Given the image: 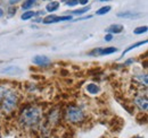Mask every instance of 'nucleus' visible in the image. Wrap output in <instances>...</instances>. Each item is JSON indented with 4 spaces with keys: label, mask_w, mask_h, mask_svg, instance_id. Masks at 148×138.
Wrapping results in <instances>:
<instances>
[{
    "label": "nucleus",
    "mask_w": 148,
    "mask_h": 138,
    "mask_svg": "<svg viewBox=\"0 0 148 138\" xmlns=\"http://www.w3.org/2000/svg\"><path fill=\"white\" fill-rule=\"evenodd\" d=\"M6 91H7V88L3 86H0V102L2 101V99H3V96H5V93H6Z\"/></svg>",
    "instance_id": "a211bd4d"
},
{
    "label": "nucleus",
    "mask_w": 148,
    "mask_h": 138,
    "mask_svg": "<svg viewBox=\"0 0 148 138\" xmlns=\"http://www.w3.org/2000/svg\"><path fill=\"white\" fill-rule=\"evenodd\" d=\"M66 119L73 123H79L84 119V113L81 109L76 106H70L66 110Z\"/></svg>",
    "instance_id": "7ed1b4c3"
},
{
    "label": "nucleus",
    "mask_w": 148,
    "mask_h": 138,
    "mask_svg": "<svg viewBox=\"0 0 148 138\" xmlns=\"http://www.w3.org/2000/svg\"><path fill=\"white\" fill-rule=\"evenodd\" d=\"M100 1H108V0H100Z\"/></svg>",
    "instance_id": "393cba45"
},
{
    "label": "nucleus",
    "mask_w": 148,
    "mask_h": 138,
    "mask_svg": "<svg viewBox=\"0 0 148 138\" xmlns=\"http://www.w3.org/2000/svg\"><path fill=\"white\" fill-rule=\"evenodd\" d=\"M34 16V13L33 12H31V10H29V12H25L23 15H22V19L23 20H29V19H31V18Z\"/></svg>",
    "instance_id": "f8f14e48"
},
{
    "label": "nucleus",
    "mask_w": 148,
    "mask_h": 138,
    "mask_svg": "<svg viewBox=\"0 0 148 138\" xmlns=\"http://www.w3.org/2000/svg\"><path fill=\"white\" fill-rule=\"evenodd\" d=\"M33 62L37 66H41V67H47V66H49L51 64L50 59L47 55H36L33 58Z\"/></svg>",
    "instance_id": "39448f33"
},
{
    "label": "nucleus",
    "mask_w": 148,
    "mask_h": 138,
    "mask_svg": "<svg viewBox=\"0 0 148 138\" xmlns=\"http://www.w3.org/2000/svg\"><path fill=\"white\" fill-rule=\"evenodd\" d=\"M111 10V6H106V7H101L100 9L97 10V15H104V14H107L108 12Z\"/></svg>",
    "instance_id": "ddd939ff"
},
{
    "label": "nucleus",
    "mask_w": 148,
    "mask_h": 138,
    "mask_svg": "<svg viewBox=\"0 0 148 138\" xmlns=\"http://www.w3.org/2000/svg\"><path fill=\"white\" fill-rule=\"evenodd\" d=\"M58 7H59V2H58V1H51V2H49V3L47 5L46 9H47V12L51 13V12L57 10V9H58Z\"/></svg>",
    "instance_id": "6e6552de"
},
{
    "label": "nucleus",
    "mask_w": 148,
    "mask_h": 138,
    "mask_svg": "<svg viewBox=\"0 0 148 138\" xmlns=\"http://www.w3.org/2000/svg\"><path fill=\"white\" fill-rule=\"evenodd\" d=\"M136 138H141V137H136Z\"/></svg>",
    "instance_id": "a878e982"
},
{
    "label": "nucleus",
    "mask_w": 148,
    "mask_h": 138,
    "mask_svg": "<svg viewBox=\"0 0 148 138\" xmlns=\"http://www.w3.org/2000/svg\"><path fill=\"white\" fill-rule=\"evenodd\" d=\"M77 3H79V0H70V1H66V5L70 6V7L75 6V5H77Z\"/></svg>",
    "instance_id": "aec40b11"
},
{
    "label": "nucleus",
    "mask_w": 148,
    "mask_h": 138,
    "mask_svg": "<svg viewBox=\"0 0 148 138\" xmlns=\"http://www.w3.org/2000/svg\"><path fill=\"white\" fill-rule=\"evenodd\" d=\"M119 16H120V17H134V16H137V15L130 14V13H121V14H119Z\"/></svg>",
    "instance_id": "6ab92c4d"
},
{
    "label": "nucleus",
    "mask_w": 148,
    "mask_h": 138,
    "mask_svg": "<svg viewBox=\"0 0 148 138\" xmlns=\"http://www.w3.org/2000/svg\"><path fill=\"white\" fill-rule=\"evenodd\" d=\"M16 105H17V95L13 91L7 89L2 99V105H1L2 111L6 113H9L16 108Z\"/></svg>",
    "instance_id": "f03ea898"
},
{
    "label": "nucleus",
    "mask_w": 148,
    "mask_h": 138,
    "mask_svg": "<svg viewBox=\"0 0 148 138\" xmlns=\"http://www.w3.org/2000/svg\"><path fill=\"white\" fill-rule=\"evenodd\" d=\"M146 43H147V41H140V42H138V43H134V44H132L131 47H129V48H128V49H127L125 51L123 52V54H125L127 52L131 51L132 49H136V48H138L139 45H143V44H146Z\"/></svg>",
    "instance_id": "9d476101"
},
{
    "label": "nucleus",
    "mask_w": 148,
    "mask_h": 138,
    "mask_svg": "<svg viewBox=\"0 0 148 138\" xmlns=\"http://www.w3.org/2000/svg\"><path fill=\"white\" fill-rule=\"evenodd\" d=\"M88 1H89V0H79V2H80L81 5H87Z\"/></svg>",
    "instance_id": "4be33fe9"
},
{
    "label": "nucleus",
    "mask_w": 148,
    "mask_h": 138,
    "mask_svg": "<svg viewBox=\"0 0 148 138\" xmlns=\"http://www.w3.org/2000/svg\"><path fill=\"white\" fill-rule=\"evenodd\" d=\"M1 15H2V10L0 9V16H1Z\"/></svg>",
    "instance_id": "b1692460"
},
{
    "label": "nucleus",
    "mask_w": 148,
    "mask_h": 138,
    "mask_svg": "<svg viewBox=\"0 0 148 138\" xmlns=\"http://www.w3.org/2000/svg\"><path fill=\"white\" fill-rule=\"evenodd\" d=\"M21 123L26 127L36 126L40 120V110L38 108H26L21 114Z\"/></svg>",
    "instance_id": "f257e3e1"
},
{
    "label": "nucleus",
    "mask_w": 148,
    "mask_h": 138,
    "mask_svg": "<svg viewBox=\"0 0 148 138\" xmlns=\"http://www.w3.org/2000/svg\"><path fill=\"white\" fill-rule=\"evenodd\" d=\"M72 16H48L43 19L45 24H53L58 22H65V20H71Z\"/></svg>",
    "instance_id": "20e7f679"
},
{
    "label": "nucleus",
    "mask_w": 148,
    "mask_h": 138,
    "mask_svg": "<svg viewBox=\"0 0 148 138\" xmlns=\"http://www.w3.org/2000/svg\"><path fill=\"white\" fill-rule=\"evenodd\" d=\"M134 103L139 108V109H141V110H144V111H146L148 108V101L146 97H143V96H137L136 97V100H134Z\"/></svg>",
    "instance_id": "423d86ee"
},
{
    "label": "nucleus",
    "mask_w": 148,
    "mask_h": 138,
    "mask_svg": "<svg viewBox=\"0 0 148 138\" xmlns=\"http://www.w3.org/2000/svg\"><path fill=\"white\" fill-rule=\"evenodd\" d=\"M34 3H36V0H25L24 3L22 5V7H23V9H30Z\"/></svg>",
    "instance_id": "9b49d317"
},
{
    "label": "nucleus",
    "mask_w": 148,
    "mask_h": 138,
    "mask_svg": "<svg viewBox=\"0 0 148 138\" xmlns=\"http://www.w3.org/2000/svg\"><path fill=\"white\" fill-rule=\"evenodd\" d=\"M87 91H88V93H90V94H98L99 91H100V88H99V86H97L96 84H89V85L87 86Z\"/></svg>",
    "instance_id": "1a4fd4ad"
},
{
    "label": "nucleus",
    "mask_w": 148,
    "mask_h": 138,
    "mask_svg": "<svg viewBox=\"0 0 148 138\" xmlns=\"http://www.w3.org/2000/svg\"><path fill=\"white\" fill-rule=\"evenodd\" d=\"M112 39H113L112 34H107L105 36V40H106V41H112Z\"/></svg>",
    "instance_id": "412c9836"
},
{
    "label": "nucleus",
    "mask_w": 148,
    "mask_h": 138,
    "mask_svg": "<svg viewBox=\"0 0 148 138\" xmlns=\"http://www.w3.org/2000/svg\"><path fill=\"white\" fill-rule=\"evenodd\" d=\"M147 26H140V27H137L134 31H133V33L134 34H143V33H146L147 32Z\"/></svg>",
    "instance_id": "2eb2a0df"
},
{
    "label": "nucleus",
    "mask_w": 148,
    "mask_h": 138,
    "mask_svg": "<svg viewBox=\"0 0 148 138\" xmlns=\"http://www.w3.org/2000/svg\"><path fill=\"white\" fill-rule=\"evenodd\" d=\"M19 0H9V2L10 3H16V2H18Z\"/></svg>",
    "instance_id": "5701e85b"
},
{
    "label": "nucleus",
    "mask_w": 148,
    "mask_h": 138,
    "mask_svg": "<svg viewBox=\"0 0 148 138\" xmlns=\"http://www.w3.org/2000/svg\"><path fill=\"white\" fill-rule=\"evenodd\" d=\"M88 10H89V7H83V8L79 9V10H74V12H72V14H75V15H81V14H83V13H87Z\"/></svg>",
    "instance_id": "dca6fc26"
},
{
    "label": "nucleus",
    "mask_w": 148,
    "mask_h": 138,
    "mask_svg": "<svg viewBox=\"0 0 148 138\" xmlns=\"http://www.w3.org/2000/svg\"><path fill=\"white\" fill-rule=\"evenodd\" d=\"M123 31V26L122 25H112L107 28V32L110 33H114V34H117V33H121Z\"/></svg>",
    "instance_id": "0eeeda50"
},
{
    "label": "nucleus",
    "mask_w": 148,
    "mask_h": 138,
    "mask_svg": "<svg viewBox=\"0 0 148 138\" xmlns=\"http://www.w3.org/2000/svg\"><path fill=\"white\" fill-rule=\"evenodd\" d=\"M137 78H138V79H139V80H140L141 83H144L145 85H147V84H148V80H147V74H144V76H143V75H140V76H138Z\"/></svg>",
    "instance_id": "f3484780"
},
{
    "label": "nucleus",
    "mask_w": 148,
    "mask_h": 138,
    "mask_svg": "<svg viewBox=\"0 0 148 138\" xmlns=\"http://www.w3.org/2000/svg\"><path fill=\"white\" fill-rule=\"evenodd\" d=\"M117 51L116 48H106L104 50H100L99 54H111V53H114V52Z\"/></svg>",
    "instance_id": "4468645a"
}]
</instances>
